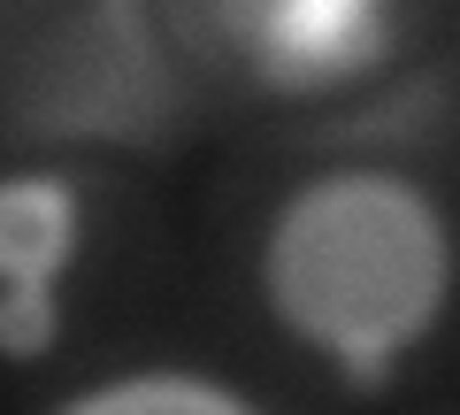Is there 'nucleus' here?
<instances>
[{
	"mask_svg": "<svg viewBox=\"0 0 460 415\" xmlns=\"http://www.w3.org/2000/svg\"><path fill=\"white\" fill-rule=\"evenodd\" d=\"M54 338V284H0V354H39Z\"/></svg>",
	"mask_w": 460,
	"mask_h": 415,
	"instance_id": "nucleus-6",
	"label": "nucleus"
},
{
	"mask_svg": "<svg viewBox=\"0 0 460 415\" xmlns=\"http://www.w3.org/2000/svg\"><path fill=\"white\" fill-rule=\"evenodd\" d=\"M69 239L77 200L62 177H0V284H54Z\"/></svg>",
	"mask_w": 460,
	"mask_h": 415,
	"instance_id": "nucleus-4",
	"label": "nucleus"
},
{
	"mask_svg": "<svg viewBox=\"0 0 460 415\" xmlns=\"http://www.w3.org/2000/svg\"><path fill=\"white\" fill-rule=\"evenodd\" d=\"M453 277V239L414 185L338 169L307 185L269 231V293L284 323L330 347L353 384H376L407 338L429 331Z\"/></svg>",
	"mask_w": 460,
	"mask_h": 415,
	"instance_id": "nucleus-1",
	"label": "nucleus"
},
{
	"mask_svg": "<svg viewBox=\"0 0 460 415\" xmlns=\"http://www.w3.org/2000/svg\"><path fill=\"white\" fill-rule=\"evenodd\" d=\"M62 415H253V408L208 377H123V384H100V392L69 400Z\"/></svg>",
	"mask_w": 460,
	"mask_h": 415,
	"instance_id": "nucleus-5",
	"label": "nucleus"
},
{
	"mask_svg": "<svg viewBox=\"0 0 460 415\" xmlns=\"http://www.w3.org/2000/svg\"><path fill=\"white\" fill-rule=\"evenodd\" d=\"M269 85H330L384 54V0H215Z\"/></svg>",
	"mask_w": 460,
	"mask_h": 415,
	"instance_id": "nucleus-3",
	"label": "nucleus"
},
{
	"mask_svg": "<svg viewBox=\"0 0 460 415\" xmlns=\"http://www.w3.org/2000/svg\"><path fill=\"white\" fill-rule=\"evenodd\" d=\"M31 123L39 131H154L162 69L146 54L131 0H100L69 39L31 62Z\"/></svg>",
	"mask_w": 460,
	"mask_h": 415,
	"instance_id": "nucleus-2",
	"label": "nucleus"
}]
</instances>
